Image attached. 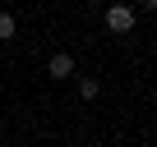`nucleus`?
Returning <instances> with one entry per match:
<instances>
[{
	"label": "nucleus",
	"instance_id": "nucleus-1",
	"mask_svg": "<svg viewBox=\"0 0 157 147\" xmlns=\"http://www.w3.org/2000/svg\"><path fill=\"white\" fill-rule=\"evenodd\" d=\"M106 28H111V32H129V28H134V9H129V5H111V9H106Z\"/></svg>",
	"mask_w": 157,
	"mask_h": 147
},
{
	"label": "nucleus",
	"instance_id": "nucleus-2",
	"mask_svg": "<svg viewBox=\"0 0 157 147\" xmlns=\"http://www.w3.org/2000/svg\"><path fill=\"white\" fill-rule=\"evenodd\" d=\"M46 74H51V78H74V55L69 51H56L46 60Z\"/></svg>",
	"mask_w": 157,
	"mask_h": 147
},
{
	"label": "nucleus",
	"instance_id": "nucleus-3",
	"mask_svg": "<svg viewBox=\"0 0 157 147\" xmlns=\"http://www.w3.org/2000/svg\"><path fill=\"white\" fill-rule=\"evenodd\" d=\"M97 92H102L97 78H78V97H83V101H97Z\"/></svg>",
	"mask_w": 157,
	"mask_h": 147
},
{
	"label": "nucleus",
	"instance_id": "nucleus-4",
	"mask_svg": "<svg viewBox=\"0 0 157 147\" xmlns=\"http://www.w3.org/2000/svg\"><path fill=\"white\" fill-rule=\"evenodd\" d=\"M14 28H19V23H14V14H0V41H10V37H14Z\"/></svg>",
	"mask_w": 157,
	"mask_h": 147
}]
</instances>
